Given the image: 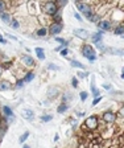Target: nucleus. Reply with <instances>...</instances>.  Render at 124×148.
<instances>
[{
  "label": "nucleus",
  "instance_id": "nucleus-4",
  "mask_svg": "<svg viewBox=\"0 0 124 148\" xmlns=\"http://www.w3.org/2000/svg\"><path fill=\"white\" fill-rule=\"evenodd\" d=\"M75 5H77V8L79 9V11H81L84 16L89 15V13H91V12H94L93 7L87 3V1H86V3H84V1H78V3H75Z\"/></svg>",
  "mask_w": 124,
  "mask_h": 148
},
{
  "label": "nucleus",
  "instance_id": "nucleus-46",
  "mask_svg": "<svg viewBox=\"0 0 124 148\" xmlns=\"http://www.w3.org/2000/svg\"><path fill=\"white\" fill-rule=\"evenodd\" d=\"M0 42H1V44H7V40H5V38H3V37H0Z\"/></svg>",
  "mask_w": 124,
  "mask_h": 148
},
{
  "label": "nucleus",
  "instance_id": "nucleus-27",
  "mask_svg": "<svg viewBox=\"0 0 124 148\" xmlns=\"http://www.w3.org/2000/svg\"><path fill=\"white\" fill-rule=\"evenodd\" d=\"M10 25H11L12 28H15V29H19V28H20V23L17 21V20H11Z\"/></svg>",
  "mask_w": 124,
  "mask_h": 148
},
{
  "label": "nucleus",
  "instance_id": "nucleus-42",
  "mask_svg": "<svg viewBox=\"0 0 124 148\" xmlns=\"http://www.w3.org/2000/svg\"><path fill=\"white\" fill-rule=\"evenodd\" d=\"M74 17L77 18L78 21H82V16L79 15V13H77V12H75V13H74Z\"/></svg>",
  "mask_w": 124,
  "mask_h": 148
},
{
  "label": "nucleus",
  "instance_id": "nucleus-41",
  "mask_svg": "<svg viewBox=\"0 0 124 148\" xmlns=\"http://www.w3.org/2000/svg\"><path fill=\"white\" fill-rule=\"evenodd\" d=\"M119 115H120L121 118H124V106H121V107L119 108Z\"/></svg>",
  "mask_w": 124,
  "mask_h": 148
},
{
  "label": "nucleus",
  "instance_id": "nucleus-22",
  "mask_svg": "<svg viewBox=\"0 0 124 148\" xmlns=\"http://www.w3.org/2000/svg\"><path fill=\"white\" fill-rule=\"evenodd\" d=\"M102 37H103V32H96L95 34L93 36V42H99V41H102Z\"/></svg>",
  "mask_w": 124,
  "mask_h": 148
},
{
  "label": "nucleus",
  "instance_id": "nucleus-7",
  "mask_svg": "<svg viewBox=\"0 0 124 148\" xmlns=\"http://www.w3.org/2000/svg\"><path fill=\"white\" fill-rule=\"evenodd\" d=\"M21 61H22V64H24L27 68H34V66H36V62H34V60L32 58L31 56H28V54L21 56Z\"/></svg>",
  "mask_w": 124,
  "mask_h": 148
},
{
  "label": "nucleus",
  "instance_id": "nucleus-53",
  "mask_svg": "<svg viewBox=\"0 0 124 148\" xmlns=\"http://www.w3.org/2000/svg\"><path fill=\"white\" fill-rule=\"evenodd\" d=\"M48 1H53V0H48Z\"/></svg>",
  "mask_w": 124,
  "mask_h": 148
},
{
  "label": "nucleus",
  "instance_id": "nucleus-19",
  "mask_svg": "<svg viewBox=\"0 0 124 148\" xmlns=\"http://www.w3.org/2000/svg\"><path fill=\"white\" fill-rule=\"evenodd\" d=\"M86 18L89 20V21H91V23H96L98 21V15L94 13V12H91V13H89V15H86Z\"/></svg>",
  "mask_w": 124,
  "mask_h": 148
},
{
  "label": "nucleus",
  "instance_id": "nucleus-13",
  "mask_svg": "<svg viewBox=\"0 0 124 148\" xmlns=\"http://www.w3.org/2000/svg\"><path fill=\"white\" fill-rule=\"evenodd\" d=\"M59 90L57 89V87H50L49 90H48V98L49 99H54L57 95H58Z\"/></svg>",
  "mask_w": 124,
  "mask_h": 148
},
{
  "label": "nucleus",
  "instance_id": "nucleus-30",
  "mask_svg": "<svg viewBox=\"0 0 124 148\" xmlns=\"http://www.w3.org/2000/svg\"><path fill=\"white\" fill-rule=\"evenodd\" d=\"M52 119H53L52 115H42L41 116V122H50Z\"/></svg>",
  "mask_w": 124,
  "mask_h": 148
},
{
  "label": "nucleus",
  "instance_id": "nucleus-10",
  "mask_svg": "<svg viewBox=\"0 0 124 148\" xmlns=\"http://www.w3.org/2000/svg\"><path fill=\"white\" fill-rule=\"evenodd\" d=\"M98 28H99L100 31H110L111 21H110V20H102V21L98 23Z\"/></svg>",
  "mask_w": 124,
  "mask_h": 148
},
{
  "label": "nucleus",
  "instance_id": "nucleus-50",
  "mask_svg": "<svg viewBox=\"0 0 124 148\" xmlns=\"http://www.w3.org/2000/svg\"><path fill=\"white\" fill-rule=\"evenodd\" d=\"M22 148H31V147H29V145H27V144H24V147H22Z\"/></svg>",
  "mask_w": 124,
  "mask_h": 148
},
{
  "label": "nucleus",
  "instance_id": "nucleus-38",
  "mask_svg": "<svg viewBox=\"0 0 124 148\" xmlns=\"http://www.w3.org/2000/svg\"><path fill=\"white\" fill-rule=\"evenodd\" d=\"M48 69H50V70H59L58 66H56V65H53V64H49V65H48Z\"/></svg>",
  "mask_w": 124,
  "mask_h": 148
},
{
  "label": "nucleus",
  "instance_id": "nucleus-54",
  "mask_svg": "<svg viewBox=\"0 0 124 148\" xmlns=\"http://www.w3.org/2000/svg\"><path fill=\"white\" fill-rule=\"evenodd\" d=\"M123 38H124V34H123Z\"/></svg>",
  "mask_w": 124,
  "mask_h": 148
},
{
  "label": "nucleus",
  "instance_id": "nucleus-14",
  "mask_svg": "<svg viewBox=\"0 0 124 148\" xmlns=\"http://www.w3.org/2000/svg\"><path fill=\"white\" fill-rule=\"evenodd\" d=\"M34 53L37 54L38 60H41V61L45 60V50H44L42 48H36V49H34Z\"/></svg>",
  "mask_w": 124,
  "mask_h": 148
},
{
  "label": "nucleus",
  "instance_id": "nucleus-48",
  "mask_svg": "<svg viewBox=\"0 0 124 148\" xmlns=\"http://www.w3.org/2000/svg\"><path fill=\"white\" fill-rule=\"evenodd\" d=\"M58 139H59V136H58V135H57V134H56V136H54V142H57Z\"/></svg>",
  "mask_w": 124,
  "mask_h": 148
},
{
  "label": "nucleus",
  "instance_id": "nucleus-28",
  "mask_svg": "<svg viewBox=\"0 0 124 148\" xmlns=\"http://www.w3.org/2000/svg\"><path fill=\"white\" fill-rule=\"evenodd\" d=\"M91 91H93V94H94V97H95V98H96V97H98V95H100L99 90L96 89V87H95V85H94V83H93V85H91Z\"/></svg>",
  "mask_w": 124,
  "mask_h": 148
},
{
  "label": "nucleus",
  "instance_id": "nucleus-25",
  "mask_svg": "<svg viewBox=\"0 0 124 148\" xmlns=\"http://www.w3.org/2000/svg\"><path fill=\"white\" fill-rule=\"evenodd\" d=\"M28 136H29V131H25L24 134H22L21 136H20V139H19V142L20 143H24L27 139H28Z\"/></svg>",
  "mask_w": 124,
  "mask_h": 148
},
{
  "label": "nucleus",
  "instance_id": "nucleus-3",
  "mask_svg": "<svg viewBox=\"0 0 124 148\" xmlns=\"http://www.w3.org/2000/svg\"><path fill=\"white\" fill-rule=\"evenodd\" d=\"M82 54H83V57H86L89 61H95V58H96L95 50L93 49V46L87 45V44L82 46Z\"/></svg>",
  "mask_w": 124,
  "mask_h": 148
},
{
  "label": "nucleus",
  "instance_id": "nucleus-29",
  "mask_svg": "<svg viewBox=\"0 0 124 148\" xmlns=\"http://www.w3.org/2000/svg\"><path fill=\"white\" fill-rule=\"evenodd\" d=\"M7 11V5H5V1L4 0H0V13H3Z\"/></svg>",
  "mask_w": 124,
  "mask_h": 148
},
{
  "label": "nucleus",
  "instance_id": "nucleus-49",
  "mask_svg": "<svg viewBox=\"0 0 124 148\" xmlns=\"http://www.w3.org/2000/svg\"><path fill=\"white\" fill-rule=\"evenodd\" d=\"M1 123H3V119H1V115H0V126H1Z\"/></svg>",
  "mask_w": 124,
  "mask_h": 148
},
{
  "label": "nucleus",
  "instance_id": "nucleus-5",
  "mask_svg": "<svg viewBox=\"0 0 124 148\" xmlns=\"http://www.w3.org/2000/svg\"><path fill=\"white\" fill-rule=\"evenodd\" d=\"M62 29H63V25H62V23L54 21V23H52V24H50V27H49V29H48V32H49L52 36L56 37V34L61 33Z\"/></svg>",
  "mask_w": 124,
  "mask_h": 148
},
{
  "label": "nucleus",
  "instance_id": "nucleus-1",
  "mask_svg": "<svg viewBox=\"0 0 124 148\" xmlns=\"http://www.w3.org/2000/svg\"><path fill=\"white\" fill-rule=\"evenodd\" d=\"M83 127H84V130H87V131H94V130H96L99 127V119H98V116H96V115L89 116L86 120H84Z\"/></svg>",
  "mask_w": 124,
  "mask_h": 148
},
{
  "label": "nucleus",
  "instance_id": "nucleus-2",
  "mask_svg": "<svg viewBox=\"0 0 124 148\" xmlns=\"http://www.w3.org/2000/svg\"><path fill=\"white\" fill-rule=\"evenodd\" d=\"M58 7H57L56 1H46V3L42 4V12L46 13V15L54 16L57 12H58Z\"/></svg>",
  "mask_w": 124,
  "mask_h": 148
},
{
  "label": "nucleus",
  "instance_id": "nucleus-51",
  "mask_svg": "<svg viewBox=\"0 0 124 148\" xmlns=\"http://www.w3.org/2000/svg\"><path fill=\"white\" fill-rule=\"evenodd\" d=\"M121 78H123V79H124V73H123V74H121Z\"/></svg>",
  "mask_w": 124,
  "mask_h": 148
},
{
  "label": "nucleus",
  "instance_id": "nucleus-8",
  "mask_svg": "<svg viewBox=\"0 0 124 148\" xmlns=\"http://www.w3.org/2000/svg\"><path fill=\"white\" fill-rule=\"evenodd\" d=\"M74 36L78 37V38H81V40H87V38L90 37V33H89L86 29L79 28V29H75L74 31Z\"/></svg>",
  "mask_w": 124,
  "mask_h": 148
},
{
  "label": "nucleus",
  "instance_id": "nucleus-18",
  "mask_svg": "<svg viewBox=\"0 0 124 148\" xmlns=\"http://www.w3.org/2000/svg\"><path fill=\"white\" fill-rule=\"evenodd\" d=\"M34 75H36V74H34L33 71H29V73H27V74H25V75H24V78H22V81H24V82H31V81H33Z\"/></svg>",
  "mask_w": 124,
  "mask_h": 148
},
{
  "label": "nucleus",
  "instance_id": "nucleus-12",
  "mask_svg": "<svg viewBox=\"0 0 124 148\" xmlns=\"http://www.w3.org/2000/svg\"><path fill=\"white\" fill-rule=\"evenodd\" d=\"M21 115H22V118H24V119H27V120H32L34 118V112L32 110H22L21 111Z\"/></svg>",
  "mask_w": 124,
  "mask_h": 148
},
{
  "label": "nucleus",
  "instance_id": "nucleus-44",
  "mask_svg": "<svg viewBox=\"0 0 124 148\" xmlns=\"http://www.w3.org/2000/svg\"><path fill=\"white\" fill-rule=\"evenodd\" d=\"M7 37H8V38H11V40H15V41H17V38H16L15 36H12V34H7Z\"/></svg>",
  "mask_w": 124,
  "mask_h": 148
},
{
  "label": "nucleus",
  "instance_id": "nucleus-21",
  "mask_svg": "<svg viewBox=\"0 0 124 148\" xmlns=\"http://www.w3.org/2000/svg\"><path fill=\"white\" fill-rule=\"evenodd\" d=\"M70 64H72L73 68H78V69H82V70L84 69V65L81 64L79 61H77V60H72V61H70Z\"/></svg>",
  "mask_w": 124,
  "mask_h": 148
},
{
  "label": "nucleus",
  "instance_id": "nucleus-36",
  "mask_svg": "<svg viewBox=\"0 0 124 148\" xmlns=\"http://www.w3.org/2000/svg\"><path fill=\"white\" fill-rule=\"evenodd\" d=\"M22 86H24V81L22 79H19L17 82H16V87H17V89H21Z\"/></svg>",
  "mask_w": 124,
  "mask_h": 148
},
{
  "label": "nucleus",
  "instance_id": "nucleus-15",
  "mask_svg": "<svg viewBox=\"0 0 124 148\" xmlns=\"http://www.w3.org/2000/svg\"><path fill=\"white\" fill-rule=\"evenodd\" d=\"M3 114H4V116L3 118H11V116H15L13 115V111L11 110L8 106H3Z\"/></svg>",
  "mask_w": 124,
  "mask_h": 148
},
{
  "label": "nucleus",
  "instance_id": "nucleus-39",
  "mask_svg": "<svg viewBox=\"0 0 124 148\" xmlns=\"http://www.w3.org/2000/svg\"><path fill=\"white\" fill-rule=\"evenodd\" d=\"M100 101H102V97H96V98L93 101V106H96V105H98V103H99Z\"/></svg>",
  "mask_w": 124,
  "mask_h": 148
},
{
  "label": "nucleus",
  "instance_id": "nucleus-24",
  "mask_svg": "<svg viewBox=\"0 0 124 148\" xmlns=\"http://www.w3.org/2000/svg\"><path fill=\"white\" fill-rule=\"evenodd\" d=\"M56 41H57V42L61 44L62 46H66V48H67V45H69V41L63 40V38H61V37H56Z\"/></svg>",
  "mask_w": 124,
  "mask_h": 148
},
{
  "label": "nucleus",
  "instance_id": "nucleus-9",
  "mask_svg": "<svg viewBox=\"0 0 124 148\" xmlns=\"http://www.w3.org/2000/svg\"><path fill=\"white\" fill-rule=\"evenodd\" d=\"M106 52L110 53V54H115V56H124L123 48H106Z\"/></svg>",
  "mask_w": 124,
  "mask_h": 148
},
{
  "label": "nucleus",
  "instance_id": "nucleus-52",
  "mask_svg": "<svg viewBox=\"0 0 124 148\" xmlns=\"http://www.w3.org/2000/svg\"><path fill=\"white\" fill-rule=\"evenodd\" d=\"M74 1H75V3H78V1H81V0H74Z\"/></svg>",
  "mask_w": 124,
  "mask_h": 148
},
{
  "label": "nucleus",
  "instance_id": "nucleus-43",
  "mask_svg": "<svg viewBox=\"0 0 124 148\" xmlns=\"http://www.w3.org/2000/svg\"><path fill=\"white\" fill-rule=\"evenodd\" d=\"M103 87H104V89H107V90H111V85H110V83H104V85H103Z\"/></svg>",
  "mask_w": 124,
  "mask_h": 148
},
{
  "label": "nucleus",
  "instance_id": "nucleus-45",
  "mask_svg": "<svg viewBox=\"0 0 124 148\" xmlns=\"http://www.w3.org/2000/svg\"><path fill=\"white\" fill-rule=\"evenodd\" d=\"M3 73H4V66H1V65H0V77L3 75Z\"/></svg>",
  "mask_w": 124,
  "mask_h": 148
},
{
  "label": "nucleus",
  "instance_id": "nucleus-47",
  "mask_svg": "<svg viewBox=\"0 0 124 148\" xmlns=\"http://www.w3.org/2000/svg\"><path fill=\"white\" fill-rule=\"evenodd\" d=\"M72 126H73V128L77 127V122H75V120H72Z\"/></svg>",
  "mask_w": 124,
  "mask_h": 148
},
{
  "label": "nucleus",
  "instance_id": "nucleus-6",
  "mask_svg": "<svg viewBox=\"0 0 124 148\" xmlns=\"http://www.w3.org/2000/svg\"><path fill=\"white\" fill-rule=\"evenodd\" d=\"M103 120H104L106 123H108V124H112V123H115L116 122V114H114L112 111H106L104 114H103Z\"/></svg>",
  "mask_w": 124,
  "mask_h": 148
},
{
  "label": "nucleus",
  "instance_id": "nucleus-35",
  "mask_svg": "<svg viewBox=\"0 0 124 148\" xmlns=\"http://www.w3.org/2000/svg\"><path fill=\"white\" fill-rule=\"evenodd\" d=\"M67 54H69V49H67V48H62V49H61V56H62V57H66Z\"/></svg>",
  "mask_w": 124,
  "mask_h": 148
},
{
  "label": "nucleus",
  "instance_id": "nucleus-16",
  "mask_svg": "<svg viewBox=\"0 0 124 148\" xmlns=\"http://www.w3.org/2000/svg\"><path fill=\"white\" fill-rule=\"evenodd\" d=\"M69 110V106H67V103H65V102H62L61 105L57 107V111H58L59 114H63L65 111H67Z\"/></svg>",
  "mask_w": 124,
  "mask_h": 148
},
{
  "label": "nucleus",
  "instance_id": "nucleus-34",
  "mask_svg": "<svg viewBox=\"0 0 124 148\" xmlns=\"http://www.w3.org/2000/svg\"><path fill=\"white\" fill-rule=\"evenodd\" d=\"M54 21L57 23H61V11H58V12L54 15Z\"/></svg>",
  "mask_w": 124,
  "mask_h": 148
},
{
  "label": "nucleus",
  "instance_id": "nucleus-26",
  "mask_svg": "<svg viewBox=\"0 0 124 148\" xmlns=\"http://www.w3.org/2000/svg\"><path fill=\"white\" fill-rule=\"evenodd\" d=\"M56 4L58 8H62V7H65L67 4V0H56Z\"/></svg>",
  "mask_w": 124,
  "mask_h": 148
},
{
  "label": "nucleus",
  "instance_id": "nucleus-55",
  "mask_svg": "<svg viewBox=\"0 0 124 148\" xmlns=\"http://www.w3.org/2000/svg\"><path fill=\"white\" fill-rule=\"evenodd\" d=\"M123 73H124V69H123Z\"/></svg>",
  "mask_w": 124,
  "mask_h": 148
},
{
  "label": "nucleus",
  "instance_id": "nucleus-11",
  "mask_svg": "<svg viewBox=\"0 0 124 148\" xmlns=\"http://www.w3.org/2000/svg\"><path fill=\"white\" fill-rule=\"evenodd\" d=\"M12 89V83L10 81L3 79L0 81V91H7V90H11Z\"/></svg>",
  "mask_w": 124,
  "mask_h": 148
},
{
  "label": "nucleus",
  "instance_id": "nucleus-32",
  "mask_svg": "<svg viewBox=\"0 0 124 148\" xmlns=\"http://www.w3.org/2000/svg\"><path fill=\"white\" fill-rule=\"evenodd\" d=\"M79 97H81V101H82V102H84V101L87 99V97H89V94H87V91H81Z\"/></svg>",
  "mask_w": 124,
  "mask_h": 148
},
{
  "label": "nucleus",
  "instance_id": "nucleus-20",
  "mask_svg": "<svg viewBox=\"0 0 124 148\" xmlns=\"http://www.w3.org/2000/svg\"><path fill=\"white\" fill-rule=\"evenodd\" d=\"M48 33H49V32H48V28H45V27L40 28V29H38V31L36 32V34H37L38 37H45Z\"/></svg>",
  "mask_w": 124,
  "mask_h": 148
},
{
  "label": "nucleus",
  "instance_id": "nucleus-40",
  "mask_svg": "<svg viewBox=\"0 0 124 148\" xmlns=\"http://www.w3.org/2000/svg\"><path fill=\"white\" fill-rule=\"evenodd\" d=\"M70 99H72V94H65V95H63V102L70 101Z\"/></svg>",
  "mask_w": 124,
  "mask_h": 148
},
{
  "label": "nucleus",
  "instance_id": "nucleus-37",
  "mask_svg": "<svg viewBox=\"0 0 124 148\" xmlns=\"http://www.w3.org/2000/svg\"><path fill=\"white\" fill-rule=\"evenodd\" d=\"M77 74L79 78H86L87 75H89V73H86V71H79V73H77Z\"/></svg>",
  "mask_w": 124,
  "mask_h": 148
},
{
  "label": "nucleus",
  "instance_id": "nucleus-31",
  "mask_svg": "<svg viewBox=\"0 0 124 148\" xmlns=\"http://www.w3.org/2000/svg\"><path fill=\"white\" fill-rule=\"evenodd\" d=\"M95 45L98 46V49H100L102 52H106V46L103 45V41H99V42H95Z\"/></svg>",
  "mask_w": 124,
  "mask_h": 148
},
{
  "label": "nucleus",
  "instance_id": "nucleus-17",
  "mask_svg": "<svg viewBox=\"0 0 124 148\" xmlns=\"http://www.w3.org/2000/svg\"><path fill=\"white\" fill-rule=\"evenodd\" d=\"M0 18H1V20H3V21L5 23V24H10V23H11V20H12V18H11V16L8 15V13H7V12L0 13Z\"/></svg>",
  "mask_w": 124,
  "mask_h": 148
},
{
  "label": "nucleus",
  "instance_id": "nucleus-23",
  "mask_svg": "<svg viewBox=\"0 0 124 148\" xmlns=\"http://www.w3.org/2000/svg\"><path fill=\"white\" fill-rule=\"evenodd\" d=\"M116 36H123L124 34V25H118L115 28V32H114Z\"/></svg>",
  "mask_w": 124,
  "mask_h": 148
},
{
  "label": "nucleus",
  "instance_id": "nucleus-33",
  "mask_svg": "<svg viewBox=\"0 0 124 148\" xmlns=\"http://www.w3.org/2000/svg\"><path fill=\"white\" fill-rule=\"evenodd\" d=\"M72 85H73V87H78V86H79V81H78V78H77V77H73V79H72Z\"/></svg>",
  "mask_w": 124,
  "mask_h": 148
}]
</instances>
